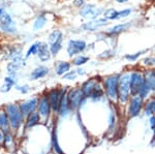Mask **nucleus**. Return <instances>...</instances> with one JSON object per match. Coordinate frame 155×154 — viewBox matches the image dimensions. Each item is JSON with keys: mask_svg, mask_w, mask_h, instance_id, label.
<instances>
[{"mask_svg": "<svg viewBox=\"0 0 155 154\" xmlns=\"http://www.w3.org/2000/svg\"><path fill=\"white\" fill-rule=\"evenodd\" d=\"M36 56L41 62H48L50 59L52 58V54H51V51H50L49 44L41 41V43H39V48H38V51H37Z\"/></svg>", "mask_w": 155, "mask_h": 154, "instance_id": "nucleus-21", "label": "nucleus"}, {"mask_svg": "<svg viewBox=\"0 0 155 154\" xmlns=\"http://www.w3.org/2000/svg\"><path fill=\"white\" fill-rule=\"evenodd\" d=\"M15 89H16L17 91H19L21 94H23V95H26V94H28L30 92V90H31V88H30L29 85H27V84H23V85H17L15 87Z\"/></svg>", "mask_w": 155, "mask_h": 154, "instance_id": "nucleus-35", "label": "nucleus"}, {"mask_svg": "<svg viewBox=\"0 0 155 154\" xmlns=\"http://www.w3.org/2000/svg\"><path fill=\"white\" fill-rule=\"evenodd\" d=\"M19 106L21 109L22 113L25 116V118L27 116H29L30 114L34 113L37 111V106H38V96H31L29 98L26 99H21L18 101Z\"/></svg>", "mask_w": 155, "mask_h": 154, "instance_id": "nucleus-10", "label": "nucleus"}, {"mask_svg": "<svg viewBox=\"0 0 155 154\" xmlns=\"http://www.w3.org/2000/svg\"><path fill=\"white\" fill-rule=\"evenodd\" d=\"M46 23H47L46 18H45L44 16H39L38 18L35 20V22H34L33 27H34V29H35V30H39V29H41L42 27L46 25Z\"/></svg>", "mask_w": 155, "mask_h": 154, "instance_id": "nucleus-33", "label": "nucleus"}, {"mask_svg": "<svg viewBox=\"0 0 155 154\" xmlns=\"http://www.w3.org/2000/svg\"><path fill=\"white\" fill-rule=\"evenodd\" d=\"M4 83L8 84V85H11L12 87H16L18 85V79H17V77L14 76H7L4 78Z\"/></svg>", "mask_w": 155, "mask_h": 154, "instance_id": "nucleus-38", "label": "nucleus"}, {"mask_svg": "<svg viewBox=\"0 0 155 154\" xmlns=\"http://www.w3.org/2000/svg\"><path fill=\"white\" fill-rule=\"evenodd\" d=\"M64 87L65 86L52 87V88L46 90L47 96H48L50 103H51V106H52V111H53L54 118H57V113H58L60 100H61V96H62V93H63Z\"/></svg>", "mask_w": 155, "mask_h": 154, "instance_id": "nucleus-7", "label": "nucleus"}, {"mask_svg": "<svg viewBox=\"0 0 155 154\" xmlns=\"http://www.w3.org/2000/svg\"><path fill=\"white\" fill-rule=\"evenodd\" d=\"M37 113L39 114V117L41 119V123L48 125V122L51 121L53 116V111L50 103V100L47 96V93L45 91L41 95H38V106H37Z\"/></svg>", "mask_w": 155, "mask_h": 154, "instance_id": "nucleus-5", "label": "nucleus"}, {"mask_svg": "<svg viewBox=\"0 0 155 154\" xmlns=\"http://www.w3.org/2000/svg\"><path fill=\"white\" fill-rule=\"evenodd\" d=\"M12 88H14L12 86L8 85V84H6V83H4V82H3V84L0 86V92L3 93V94H6V93L11 92Z\"/></svg>", "mask_w": 155, "mask_h": 154, "instance_id": "nucleus-39", "label": "nucleus"}, {"mask_svg": "<svg viewBox=\"0 0 155 154\" xmlns=\"http://www.w3.org/2000/svg\"><path fill=\"white\" fill-rule=\"evenodd\" d=\"M147 53V50H143V51H140V52H137V53H134V54H127V55L124 56V59H126L127 61H137V59L140 58L142 55Z\"/></svg>", "mask_w": 155, "mask_h": 154, "instance_id": "nucleus-31", "label": "nucleus"}, {"mask_svg": "<svg viewBox=\"0 0 155 154\" xmlns=\"http://www.w3.org/2000/svg\"><path fill=\"white\" fill-rule=\"evenodd\" d=\"M23 66H25V60L23 58L14 59V60H12L9 63H7V65H6L7 74H8V76L16 77L19 69H21Z\"/></svg>", "mask_w": 155, "mask_h": 154, "instance_id": "nucleus-18", "label": "nucleus"}, {"mask_svg": "<svg viewBox=\"0 0 155 154\" xmlns=\"http://www.w3.org/2000/svg\"><path fill=\"white\" fill-rule=\"evenodd\" d=\"M148 122H149L150 129H151L152 133H153V139H155V116L154 115L148 118Z\"/></svg>", "mask_w": 155, "mask_h": 154, "instance_id": "nucleus-40", "label": "nucleus"}, {"mask_svg": "<svg viewBox=\"0 0 155 154\" xmlns=\"http://www.w3.org/2000/svg\"><path fill=\"white\" fill-rule=\"evenodd\" d=\"M68 86L64 87L63 93H62L61 96V100H60L58 113H57V120H66V119H68L74 115L71 108H69L68 99H67V90H68Z\"/></svg>", "mask_w": 155, "mask_h": 154, "instance_id": "nucleus-8", "label": "nucleus"}, {"mask_svg": "<svg viewBox=\"0 0 155 154\" xmlns=\"http://www.w3.org/2000/svg\"><path fill=\"white\" fill-rule=\"evenodd\" d=\"M3 108L7 114V117H8L9 129L18 138L20 133L24 131L25 122V116L22 113L21 109H20L18 101L7 103L5 105H3Z\"/></svg>", "mask_w": 155, "mask_h": 154, "instance_id": "nucleus-1", "label": "nucleus"}, {"mask_svg": "<svg viewBox=\"0 0 155 154\" xmlns=\"http://www.w3.org/2000/svg\"><path fill=\"white\" fill-rule=\"evenodd\" d=\"M76 71L78 76H84V74H86V70L83 67H77Z\"/></svg>", "mask_w": 155, "mask_h": 154, "instance_id": "nucleus-42", "label": "nucleus"}, {"mask_svg": "<svg viewBox=\"0 0 155 154\" xmlns=\"http://www.w3.org/2000/svg\"><path fill=\"white\" fill-rule=\"evenodd\" d=\"M16 139L17 136L11 129L4 131V140L2 143V147L6 151H14L16 148Z\"/></svg>", "mask_w": 155, "mask_h": 154, "instance_id": "nucleus-16", "label": "nucleus"}, {"mask_svg": "<svg viewBox=\"0 0 155 154\" xmlns=\"http://www.w3.org/2000/svg\"><path fill=\"white\" fill-rule=\"evenodd\" d=\"M130 97V71H123V73L120 74L119 78L118 103H117V106L125 109Z\"/></svg>", "mask_w": 155, "mask_h": 154, "instance_id": "nucleus-3", "label": "nucleus"}, {"mask_svg": "<svg viewBox=\"0 0 155 154\" xmlns=\"http://www.w3.org/2000/svg\"><path fill=\"white\" fill-rule=\"evenodd\" d=\"M51 148L54 154H65L62 146L60 145L59 136H58V126H57V123L55 122L51 130Z\"/></svg>", "mask_w": 155, "mask_h": 154, "instance_id": "nucleus-14", "label": "nucleus"}, {"mask_svg": "<svg viewBox=\"0 0 155 154\" xmlns=\"http://www.w3.org/2000/svg\"><path fill=\"white\" fill-rule=\"evenodd\" d=\"M87 48V43L83 39H71L67 44V54L72 58L84 52Z\"/></svg>", "mask_w": 155, "mask_h": 154, "instance_id": "nucleus-11", "label": "nucleus"}, {"mask_svg": "<svg viewBox=\"0 0 155 154\" xmlns=\"http://www.w3.org/2000/svg\"><path fill=\"white\" fill-rule=\"evenodd\" d=\"M84 3V0H77L76 1V5L77 6H81Z\"/></svg>", "mask_w": 155, "mask_h": 154, "instance_id": "nucleus-44", "label": "nucleus"}, {"mask_svg": "<svg viewBox=\"0 0 155 154\" xmlns=\"http://www.w3.org/2000/svg\"><path fill=\"white\" fill-rule=\"evenodd\" d=\"M144 74V82L149 86L153 94H155V69L147 68L143 70Z\"/></svg>", "mask_w": 155, "mask_h": 154, "instance_id": "nucleus-23", "label": "nucleus"}, {"mask_svg": "<svg viewBox=\"0 0 155 154\" xmlns=\"http://www.w3.org/2000/svg\"><path fill=\"white\" fill-rule=\"evenodd\" d=\"M117 2H119V3H124V2H126L127 0H116Z\"/></svg>", "mask_w": 155, "mask_h": 154, "instance_id": "nucleus-45", "label": "nucleus"}, {"mask_svg": "<svg viewBox=\"0 0 155 154\" xmlns=\"http://www.w3.org/2000/svg\"><path fill=\"white\" fill-rule=\"evenodd\" d=\"M143 64L146 65L147 67H150V68H154L155 67V57H152V56H149V57H146V58L143 59Z\"/></svg>", "mask_w": 155, "mask_h": 154, "instance_id": "nucleus-37", "label": "nucleus"}, {"mask_svg": "<svg viewBox=\"0 0 155 154\" xmlns=\"http://www.w3.org/2000/svg\"><path fill=\"white\" fill-rule=\"evenodd\" d=\"M88 61H89V57L88 56L78 55V56L72 58L71 65L76 66V67H82V66L85 65V64H86Z\"/></svg>", "mask_w": 155, "mask_h": 154, "instance_id": "nucleus-29", "label": "nucleus"}, {"mask_svg": "<svg viewBox=\"0 0 155 154\" xmlns=\"http://www.w3.org/2000/svg\"><path fill=\"white\" fill-rule=\"evenodd\" d=\"M107 24V20L106 18L104 19H97V20H93V21H90L85 23L84 25H82V29L86 31H95L101 27L106 26Z\"/></svg>", "mask_w": 155, "mask_h": 154, "instance_id": "nucleus-22", "label": "nucleus"}, {"mask_svg": "<svg viewBox=\"0 0 155 154\" xmlns=\"http://www.w3.org/2000/svg\"><path fill=\"white\" fill-rule=\"evenodd\" d=\"M131 14V9L127 8V9H123V11H118V17H117V20L118 19H122V18H125V17L129 16Z\"/></svg>", "mask_w": 155, "mask_h": 154, "instance_id": "nucleus-41", "label": "nucleus"}, {"mask_svg": "<svg viewBox=\"0 0 155 154\" xmlns=\"http://www.w3.org/2000/svg\"><path fill=\"white\" fill-rule=\"evenodd\" d=\"M2 11H2V9H1V8H0V17H1V16H2V14H1V12H2Z\"/></svg>", "mask_w": 155, "mask_h": 154, "instance_id": "nucleus-46", "label": "nucleus"}, {"mask_svg": "<svg viewBox=\"0 0 155 154\" xmlns=\"http://www.w3.org/2000/svg\"><path fill=\"white\" fill-rule=\"evenodd\" d=\"M101 80H102V78H101V77H92V78H89V79H87V80H85L83 83L80 85L85 98L86 99L89 98V95L91 94L92 91H93V89L95 88V86Z\"/></svg>", "mask_w": 155, "mask_h": 154, "instance_id": "nucleus-13", "label": "nucleus"}, {"mask_svg": "<svg viewBox=\"0 0 155 154\" xmlns=\"http://www.w3.org/2000/svg\"><path fill=\"white\" fill-rule=\"evenodd\" d=\"M0 128L2 130L6 131L9 129V121L8 117H7V114L5 110H4L3 106L0 108Z\"/></svg>", "mask_w": 155, "mask_h": 154, "instance_id": "nucleus-27", "label": "nucleus"}, {"mask_svg": "<svg viewBox=\"0 0 155 154\" xmlns=\"http://www.w3.org/2000/svg\"><path fill=\"white\" fill-rule=\"evenodd\" d=\"M0 27L5 32H12H12L16 31L15 24L8 14H3L0 17Z\"/></svg>", "mask_w": 155, "mask_h": 154, "instance_id": "nucleus-20", "label": "nucleus"}, {"mask_svg": "<svg viewBox=\"0 0 155 154\" xmlns=\"http://www.w3.org/2000/svg\"><path fill=\"white\" fill-rule=\"evenodd\" d=\"M145 100L141 98L139 95L131 96L128 103L125 106V114L127 119H134L137 118L143 114Z\"/></svg>", "mask_w": 155, "mask_h": 154, "instance_id": "nucleus-6", "label": "nucleus"}, {"mask_svg": "<svg viewBox=\"0 0 155 154\" xmlns=\"http://www.w3.org/2000/svg\"><path fill=\"white\" fill-rule=\"evenodd\" d=\"M41 124V119L39 117V114L36 112L30 114L29 116H27L25 118V122H24V131H29L31 129H33L34 127H36L37 125Z\"/></svg>", "mask_w": 155, "mask_h": 154, "instance_id": "nucleus-15", "label": "nucleus"}, {"mask_svg": "<svg viewBox=\"0 0 155 154\" xmlns=\"http://www.w3.org/2000/svg\"><path fill=\"white\" fill-rule=\"evenodd\" d=\"M39 43H41V41H36V43L32 44L31 46L29 47L28 51H27L26 55H25V59H28L29 57L37 55V51H38V48H39Z\"/></svg>", "mask_w": 155, "mask_h": 154, "instance_id": "nucleus-30", "label": "nucleus"}, {"mask_svg": "<svg viewBox=\"0 0 155 154\" xmlns=\"http://www.w3.org/2000/svg\"><path fill=\"white\" fill-rule=\"evenodd\" d=\"M3 140H4V130H2L1 128H0V146H2Z\"/></svg>", "mask_w": 155, "mask_h": 154, "instance_id": "nucleus-43", "label": "nucleus"}, {"mask_svg": "<svg viewBox=\"0 0 155 154\" xmlns=\"http://www.w3.org/2000/svg\"><path fill=\"white\" fill-rule=\"evenodd\" d=\"M144 84V74L141 69L130 70V94L131 96L139 95L142 86Z\"/></svg>", "mask_w": 155, "mask_h": 154, "instance_id": "nucleus-9", "label": "nucleus"}, {"mask_svg": "<svg viewBox=\"0 0 155 154\" xmlns=\"http://www.w3.org/2000/svg\"><path fill=\"white\" fill-rule=\"evenodd\" d=\"M120 74H112L102 78V86L104 89L106 97L112 106L118 103V85Z\"/></svg>", "mask_w": 155, "mask_h": 154, "instance_id": "nucleus-2", "label": "nucleus"}, {"mask_svg": "<svg viewBox=\"0 0 155 154\" xmlns=\"http://www.w3.org/2000/svg\"><path fill=\"white\" fill-rule=\"evenodd\" d=\"M88 101L91 103H101L104 101H107L106 97V93H104V89L102 86V80L99 82L93 89V91L89 95Z\"/></svg>", "mask_w": 155, "mask_h": 154, "instance_id": "nucleus-12", "label": "nucleus"}, {"mask_svg": "<svg viewBox=\"0 0 155 154\" xmlns=\"http://www.w3.org/2000/svg\"><path fill=\"white\" fill-rule=\"evenodd\" d=\"M67 99L72 114L80 113V111L88 103V99L85 98L80 86L69 87L67 90Z\"/></svg>", "mask_w": 155, "mask_h": 154, "instance_id": "nucleus-4", "label": "nucleus"}, {"mask_svg": "<svg viewBox=\"0 0 155 154\" xmlns=\"http://www.w3.org/2000/svg\"><path fill=\"white\" fill-rule=\"evenodd\" d=\"M101 14V8H98L93 4H89V5H85L83 8L81 9V15L82 17L86 19H94L97 18L99 15Z\"/></svg>", "mask_w": 155, "mask_h": 154, "instance_id": "nucleus-17", "label": "nucleus"}, {"mask_svg": "<svg viewBox=\"0 0 155 154\" xmlns=\"http://www.w3.org/2000/svg\"><path fill=\"white\" fill-rule=\"evenodd\" d=\"M71 62L68 61H58L55 64V74L59 77H63L66 73L71 69Z\"/></svg>", "mask_w": 155, "mask_h": 154, "instance_id": "nucleus-25", "label": "nucleus"}, {"mask_svg": "<svg viewBox=\"0 0 155 154\" xmlns=\"http://www.w3.org/2000/svg\"><path fill=\"white\" fill-rule=\"evenodd\" d=\"M104 18L107 20H117V17H118V11L114 8H110V9H107L104 14Z\"/></svg>", "mask_w": 155, "mask_h": 154, "instance_id": "nucleus-32", "label": "nucleus"}, {"mask_svg": "<svg viewBox=\"0 0 155 154\" xmlns=\"http://www.w3.org/2000/svg\"><path fill=\"white\" fill-rule=\"evenodd\" d=\"M62 41H63V37H61V38L57 39L56 41H54V43H52V44H49L50 51H51L52 56L58 55L59 52L62 50Z\"/></svg>", "mask_w": 155, "mask_h": 154, "instance_id": "nucleus-28", "label": "nucleus"}, {"mask_svg": "<svg viewBox=\"0 0 155 154\" xmlns=\"http://www.w3.org/2000/svg\"><path fill=\"white\" fill-rule=\"evenodd\" d=\"M61 37H63V34H62V32H61V31H59V30H55V31H53V32H52V33L49 35V44H52V43H54V41H56L57 39L61 38Z\"/></svg>", "mask_w": 155, "mask_h": 154, "instance_id": "nucleus-34", "label": "nucleus"}, {"mask_svg": "<svg viewBox=\"0 0 155 154\" xmlns=\"http://www.w3.org/2000/svg\"><path fill=\"white\" fill-rule=\"evenodd\" d=\"M130 26H131L130 23L118 24V25H116V26L110 28L109 30H107V33H109L110 35H117V34H120V33H122V32L126 31Z\"/></svg>", "mask_w": 155, "mask_h": 154, "instance_id": "nucleus-26", "label": "nucleus"}, {"mask_svg": "<svg viewBox=\"0 0 155 154\" xmlns=\"http://www.w3.org/2000/svg\"><path fill=\"white\" fill-rule=\"evenodd\" d=\"M143 114L147 118L151 117V116H155V95H152L151 97L145 100Z\"/></svg>", "mask_w": 155, "mask_h": 154, "instance_id": "nucleus-24", "label": "nucleus"}, {"mask_svg": "<svg viewBox=\"0 0 155 154\" xmlns=\"http://www.w3.org/2000/svg\"><path fill=\"white\" fill-rule=\"evenodd\" d=\"M0 70H1V69H0Z\"/></svg>", "mask_w": 155, "mask_h": 154, "instance_id": "nucleus-47", "label": "nucleus"}, {"mask_svg": "<svg viewBox=\"0 0 155 154\" xmlns=\"http://www.w3.org/2000/svg\"><path fill=\"white\" fill-rule=\"evenodd\" d=\"M49 74H50V68L48 66L39 65L30 73L29 78L31 81H37V80H41V79L46 78Z\"/></svg>", "mask_w": 155, "mask_h": 154, "instance_id": "nucleus-19", "label": "nucleus"}, {"mask_svg": "<svg viewBox=\"0 0 155 154\" xmlns=\"http://www.w3.org/2000/svg\"><path fill=\"white\" fill-rule=\"evenodd\" d=\"M62 78H63V80H65V81H74L78 78L76 69H72V70L71 69V70H69L68 73H66Z\"/></svg>", "mask_w": 155, "mask_h": 154, "instance_id": "nucleus-36", "label": "nucleus"}]
</instances>
